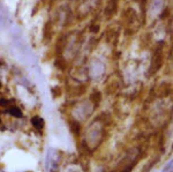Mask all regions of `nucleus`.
<instances>
[{
    "mask_svg": "<svg viewBox=\"0 0 173 172\" xmlns=\"http://www.w3.org/2000/svg\"><path fill=\"white\" fill-rule=\"evenodd\" d=\"M31 122H32V125H34L37 129H39V128H42V127L44 126V121H43V119L39 118V117H34L32 120H31Z\"/></svg>",
    "mask_w": 173,
    "mask_h": 172,
    "instance_id": "obj_1",
    "label": "nucleus"
},
{
    "mask_svg": "<svg viewBox=\"0 0 173 172\" xmlns=\"http://www.w3.org/2000/svg\"><path fill=\"white\" fill-rule=\"evenodd\" d=\"M9 113L12 114V116H14V117H16V118H20V117H22V112H21V110L17 107V106H12V107H9Z\"/></svg>",
    "mask_w": 173,
    "mask_h": 172,
    "instance_id": "obj_2",
    "label": "nucleus"
},
{
    "mask_svg": "<svg viewBox=\"0 0 173 172\" xmlns=\"http://www.w3.org/2000/svg\"><path fill=\"white\" fill-rule=\"evenodd\" d=\"M0 122H1V120H0Z\"/></svg>",
    "mask_w": 173,
    "mask_h": 172,
    "instance_id": "obj_3",
    "label": "nucleus"
}]
</instances>
